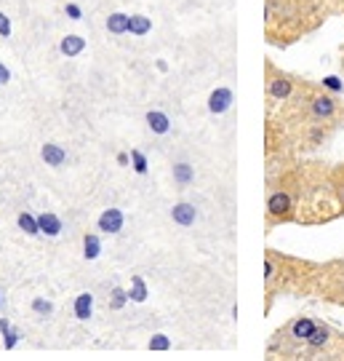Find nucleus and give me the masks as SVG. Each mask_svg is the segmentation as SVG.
<instances>
[{"label": "nucleus", "mask_w": 344, "mask_h": 361, "mask_svg": "<svg viewBox=\"0 0 344 361\" xmlns=\"http://www.w3.org/2000/svg\"><path fill=\"white\" fill-rule=\"evenodd\" d=\"M272 279H275V259L267 257V262H265V281L269 284Z\"/></svg>", "instance_id": "obj_26"}, {"label": "nucleus", "mask_w": 344, "mask_h": 361, "mask_svg": "<svg viewBox=\"0 0 344 361\" xmlns=\"http://www.w3.org/2000/svg\"><path fill=\"white\" fill-rule=\"evenodd\" d=\"M0 38H11V19L0 11Z\"/></svg>", "instance_id": "obj_25"}, {"label": "nucleus", "mask_w": 344, "mask_h": 361, "mask_svg": "<svg viewBox=\"0 0 344 361\" xmlns=\"http://www.w3.org/2000/svg\"><path fill=\"white\" fill-rule=\"evenodd\" d=\"M8 332H11V322H8V319H0V335L6 337Z\"/></svg>", "instance_id": "obj_30"}, {"label": "nucleus", "mask_w": 344, "mask_h": 361, "mask_svg": "<svg viewBox=\"0 0 344 361\" xmlns=\"http://www.w3.org/2000/svg\"><path fill=\"white\" fill-rule=\"evenodd\" d=\"M19 332H16V329H11V332H8V335H6V350H13L16 348V343H19Z\"/></svg>", "instance_id": "obj_28"}, {"label": "nucleus", "mask_w": 344, "mask_h": 361, "mask_svg": "<svg viewBox=\"0 0 344 361\" xmlns=\"http://www.w3.org/2000/svg\"><path fill=\"white\" fill-rule=\"evenodd\" d=\"M16 222H19V228H22L27 235H38V233H40L38 217H32V214H27V212H22V214L16 217Z\"/></svg>", "instance_id": "obj_19"}, {"label": "nucleus", "mask_w": 344, "mask_h": 361, "mask_svg": "<svg viewBox=\"0 0 344 361\" xmlns=\"http://www.w3.org/2000/svg\"><path fill=\"white\" fill-rule=\"evenodd\" d=\"M99 255H102V241H99V235H96V233H89V235L83 238V257L96 259Z\"/></svg>", "instance_id": "obj_16"}, {"label": "nucleus", "mask_w": 344, "mask_h": 361, "mask_svg": "<svg viewBox=\"0 0 344 361\" xmlns=\"http://www.w3.org/2000/svg\"><path fill=\"white\" fill-rule=\"evenodd\" d=\"M267 94L272 97V99H288L293 94V80L286 75H269L267 80Z\"/></svg>", "instance_id": "obj_4"}, {"label": "nucleus", "mask_w": 344, "mask_h": 361, "mask_svg": "<svg viewBox=\"0 0 344 361\" xmlns=\"http://www.w3.org/2000/svg\"><path fill=\"white\" fill-rule=\"evenodd\" d=\"M144 121H147V126H150L153 134H168V131H171V118H168L163 110H150Z\"/></svg>", "instance_id": "obj_10"}, {"label": "nucleus", "mask_w": 344, "mask_h": 361, "mask_svg": "<svg viewBox=\"0 0 344 361\" xmlns=\"http://www.w3.org/2000/svg\"><path fill=\"white\" fill-rule=\"evenodd\" d=\"M32 310H35L38 316H51L53 302L51 300H46V297H35V300H32Z\"/></svg>", "instance_id": "obj_22"}, {"label": "nucleus", "mask_w": 344, "mask_h": 361, "mask_svg": "<svg viewBox=\"0 0 344 361\" xmlns=\"http://www.w3.org/2000/svg\"><path fill=\"white\" fill-rule=\"evenodd\" d=\"M123 222H126V217H123L120 209H104L99 219H96V228L102 233H120L123 231Z\"/></svg>", "instance_id": "obj_3"}, {"label": "nucleus", "mask_w": 344, "mask_h": 361, "mask_svg": "<svg viewBox=\"0 0 344 361\" xmlns=\"http://www.w3.org/2000/svg\"><path fill=\"white\" fill-rule=\"evenodd\" d=\"M147 284H144V279L141 276H134L131 279V289H128V297H131V302H144L147 300Z\"/></svg>", "instance_id": "obj_17"}, {"label": "nucleus", "mask_w": 344, "mask_h": 361, "mask_svg": "<svg viewBox=\"0 0 344 361\" xmlns=\"http://www.w3.org/2000/svg\"><path fill=\"white\" fill-rule=\"evenodd\" d=\"M315 326H318L315 319H310V316H296V319L288 324V335H291L296 343H307V337L312 335Z\"/></svg>", "instance_id": "obj_6"}, {"label": "nucleus", "mask_w": 344, "mask_h": 361, "mask_svg": "<svg viewBox=\"0 0 344 361\" xmlns=\"http://www.w3.org/2000/svg\"><path fill=\"white\" fill-rule=\"evenodd\" d=\"M329 343H331V329H329L326 324H318V326L312 329V335L307 337L305 345H307L310 350H320V348H326Z\"/></svg>", "instance_id": "obj_9"}, {"label": "nucleus", "mask_w": 344, "mask_h": 361, "mask_svg": "<svg viewBox=\"0 0 344 361\" xmlns=\"http://www.w3.org/2000/svg\"><path fill=\"white\" fill-rule=\"evenodd\" d=\"M64 13H67L72 22H80V19H83V8H80L77 3H67V6H64Z\"/></svg>", "instance_id": "obj_24"}, {"label": "nucleus", "mask_w": 344, "mask_h": 361, "mask_svg": "<svg viewBox=\"0 0 344 361\" xmlns=\"http://www.w3.org/2000/svg\"><path fill=\"white\" fill-rule=\"evenodd\" d=\"M38 228H40V233H46V235L56 238V235L62 233V219L56 217V214H51V212H46V214H40L38 217Z\"/></svg>", "instance_id": "obj_13"}, {"label": "nucleus", "mask_w": 344, "mask_h": 361, "mask_svg": "<svg viewBox=\"0 0 344 361\" xmlns=\"http://www.w3.org/2000/svg\"><path fill=\"white\" fill-rule=\"evenodd\" d=\"M150 30H153V22H150L144 13H134V16L128 19V32L136 35V38H144Z\"/></svg>", "instance_id": "obj_14"}, {"label": "nucleus", "mask_w": 344, "mask_h": 361, "mask_svg": "<svg viewBox=\"0 0 344 361\" xmlns=\"http://www.w3.org/2000/svg\"><path fill=\"white\" fill-rule=\"evenodd\" d=\"M8 80H11V70H8V67L0 62V86H6Z\"/></svg>", "instance_id": "obj_29"}, {"label": "nucleus", "mask_w": 344, "mask_h": 361, "mask_svg": "<svg viewBox=\"0 0 344 361\" xmlns=\"http://www.w3.org/2000/svg\"><path fill=\"white\" fill-rule=\"evenodd\" d=\"M72 313H75V319H80V322H89L91 313H94V297H91L89 292L77 295L75 305H72Z\"/></svg>", "instance_id": "obj_12"}, {"label": "nucleus", "mask_w": 344, "mask_h": 361, "mask_svg": "<svg viewBox=\"0 0 344 361\" xmlns=\"http://www.w3.org/2000/svg\"><path fill=\"white\" fill-rule=\"evenodd\" d=\"M229 107H232V91H229L227 86H219V89L211 91V97H208V110H211L214 116L227 113Z\"/></svg>", "instance_id": "obj_5"}, {"label": "nucleus", "mask_w": 344, "mask_h": 361, "mask_svg": "<svg viewBox=\"0 0 344 361\" xmlns=\"http://www.w3.org/2000/svg\"><path fill=\"white\" fill-rule=\"evenodd\" d=\"M171 219H174L177 225H181V228H192L195 219H198V209H195V204L181 201V204H177V207L171 209Z\"/></svg>", "instance_id": "obj_7"}, {"label": "nucleus", "mask_w": 344, "mask_h": 361, "mask_svg": "<svg viewBox=\"0 0 344 361\" xmlns=\"http://www.w3.org/2000/svg\"><path fill=\"white\" fill-rule=\"evenodd\" d=\"M83 49H86V38H80V35H64L62 43H59V51H62L67 59L83 54Z\"/></svg>", "instance_id": "obj_11"}, {"label": "nucleus", "mask_w": 344, "mask_h": 361, "mask_svg": "<svg viewBox=\"0 0 344 361\" xmlns=\"http://www.w3.org/2000/svg\"><path fill=\"white\" fill-rule=\"evenodd\" d=\"M131 166H134V171H136V174H141V177H144V174L150 171L147 155L141 153V150H131Z\"/></svg>", "instance_id": "obj_21"}, {"label": "nucleus", "mask_w": 344, "mask_h": 361, "mask_svg": "<svg viewBox=\"0 0 344 361\" xmlns=\"http://www.w3.org/2000/svg\"><path fill=\"white\" fill-rule=\"evenodd\" d=\"M0 310H3V295H0Z\"/></svg>", "instance_id": "obj_33"}, {"label": "nucleus", "mask_w": 344, "mask_h": 361, "mask_svg": "<svg viewBox=\"0 0 344 361\" xmlns=\"http://www.w3.org/2000/svg\"><path fill=\"white\" fill-rule=\"evenodd\" d=\"M323 86H326V89H331V91H342L344 89L342 83H339V78H333V75L323 78Z\"/></svg>", "instance_id": "obj_27"}, {"label": "nucleus", "mask_w": 344, "mask_h": 361, "mask_svg": "<svg viewBox=\"0 0 344 361\" xmlns=\"http://www.w3.org/2000/svg\"><path fill=\"white\" fill-rule=\"evenodd\" d=\"M192 180H195V169H192L190 164H177V166H174V182H177V185L187 188Z\"/></svg>", "instance_id": "obj_18"}, {"label": "nucleus", "mask_w": 344, "mask_h": 361, "mask_svg": "<svg viewBox=\"0 0 344 361\" xmlns=\"http://www.w3.org/2000/svg\"><path fill=\"white\" fill-rule=\"evenodd\" d=\"M128 300H131V297H128L126 289H123V286H115L113 295H110V310H123Z\"/></svg>", "instance_id": "obj_20"}, {"label": "nucleus", "mask_w": 344, "mask_h": 361, "mask_svg": "<svg viewBox=\"0 0 344 361\" xmlns=\"http://www.w3.org/2000/svg\"><path fill=\"white\" fill-rule=\"evenodd\" d=\"M168 348H171V340L166 335H155L150 340V350H168Z\"/></svg>", "instance_id": "obj_23"}, {"label": "nucleus", "mask_w": 344, "mask_h": 361, "mask_svg": "<svg viewBox=\"0 0 344 361\" xmlns=\"http://www.w3.org/2000/svg\"><path fill=\"white\" fill-rule=\"evenodd\" d=\"M336 193H339V201H342V207H344V180H339V185H336Z\"/></svg>", "instance_id": "obj_32"}, {"label": "nucleus", "mask_w": 344, "mask_h": 361, "mask_svg": "<svg viewBox=\"0 0 344 361\" xmlns=\"http://www.w3.org/2000/svg\"><path fill=\"white\" fill-rule=\"evenodd\" d=\"M310 116L315 121H331L336 116V99L331 94H315L310 99Z\"/></svg>", "instance_id": "obj_1"}, {"label": "nucleus", "mask_w": 344, "mask_h": 361, "mask_svg": "<svg viewBox=\"0 0 344 361\" xmlns=\"http://www.w3.org/2000/svg\"><path fill=\"white\" fill-rule=\"evenodd\" d=\"M128 13H123V11H115V13H110L107 16V30L113 32V35H126L128 32Z\"/></svg>", "instance_id": "obj_15"}, {"label": "nucleus", "mask_w": 344, "mask_h": 361, "mask_svg": "<svg viewBox=\"0 0 344 361\" xmlns=\"http://www.w3.org/2000/svg\"><path fill=\"white\" fill-rule=\"evenodd\" d=\"M293 209V201L291 195L286 193V190H272L267 198V214L272 219H286L288 214H291Z\"/></svg>", "instance_id": "obj_2"}, {"label": "nucleus", "mask_w": 344, "mask_h": 361, "mask_svg": "<svg viewBox=\"0 0 344 361\" xmlns=\"http://www.w3.org/2000/svg\"><path fill=\"white\" fill-rule=\"evenodd\" d=\"M117 164H120V166H128V164H131V153H117Z\"/></svg>", "instance_id": "obj_31"}, {"label": "nucleus", "mask_w": 344, "mask_h": 361, "mask_svg": "<svg viewBox=\"0 0 344 361\" xmlns=\"http://www.w3.org/2000/svg\"><path fill=\"white\" fill-rule=\"evenodd\" d=\"M40 158L46 161V166L59 169L64 164V161H67V150H64L62 145L49 142V145H43V147H40Z\"/></svg>", "instance_id": "obj_8"}]
</instances>
